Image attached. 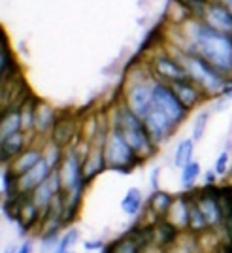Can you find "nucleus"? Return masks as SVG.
Listing matches in <instances>:
<instances>
[{"label":"nucleus","mask_w":232,"mask_h":253,"mask_svg":"<svg viewBox=\"0 0 232 253\" xmlns=\"http://www.w3.org/2000/svg\"><path fill=\"white\" fill-rule=\"evenodd\" d=\"M180 34L183 40L178 49L198 53L223 76L232 78V34L211 29L202 17H191L180 25Z\"/></svg>","instance_id":"1"},{"label":"nucleus","mask_w":232,"mask_h":253,"mask_svg":"<svg viewBox=\"0 0 232 253\" xmlns=\"http://www.w3.org/2000/svg\"><path fill=\"white\" fill-rule=\"evenodd\" d=\"M110 125L117 126V128L123 132V136L127 138V142L132 146V149L136 151V155L142 159L144 163H146L148 159L157 155V151L160 146H157L155 140L151 138L144 117H140L134 110H130L123 100L114 108Z\"/></svg>","instance_id":"2"},{"label":"nucleus","mask_w":232,"mask_h":253,"mask_svg":"<svg viewBox=\"0 0 232 253\" xmlns=\"http://www.w3.org/2000/svg\"><path fill=\"white\" fill-rule=\"evenodd\" d=\"M181 59L183 66L187 68V74L196 85H200L202 91L208 95L210 100L219 98L223 95V89L227 85V76H223L213 64H210L202 55L194 51H174Z\"/></svg>","instance_id":"3"},{"label":"nucleus","mask_w":232,"mask_h":253,"mask_svg":"<svg viewBox=\"0 0 232 253\" xmlns=\"http://www.w3.org/2000/svg\"><path fill=\"white\" fill-rule=\"evenodd\" d=\"M153 80L155 78L149 68L142 74L140 68H132L123 85V102L140 117H146L153 108Z\"/></svg>","instance_id":"4"},{"label":"nucleus","mask_w":232,"mask_h":253,"mask_svg":"<svg viewBox=\"0 0 232 253\" xmlns=\"http://www.w3.org/2000/svg\"><path fill=\"white\" fill-rule=\"evenodd\" d=\"M104 155L108 161V170L119 172V174H130L140 165H144V161L138 157L136 151L127 142V138L123 136V132L112 126L110 134L106 138L104 144Z\"/></svg>","instance_id":"5"},{"label":"nucleus","mask_w":232,"mask_h":253,"mask_svg":"<svg viewBox=\"0 0 232 253\" xmlns=\"http://www.w3.org/2000/svg\"><path fill=\"white\" fill-rule=\"evenodd\" d=\"M148 68L155 80L166 82V84H176V82H183L189 80L187 68L183 66L181 59L174 51L168 49H158L155 51L148 61Z\"/></svg>","instance_id":"6"},{"label":"nucleus","mask_w":232,"mask_h":253,"mask_svg":"<svg viewBox=\"0 0 232 253\" xmlns=\"http://www.w3.org/2000/svg\"><path fill=\"white\" fill-rule=\"evenodd\" d=\"M153 106L162 110L178 126L191 114V110H187L185 104L180 100V96L176 95L174 87L166 82H160V80H153Z\"/></svg>","instance_id":"7"},{"label":"nucleus","mask_w":232,"mask_h":253,"mask_svg":"<svg viewBox=\"0 0 232 253\" xmlns=\"http://www.w3.org/2000/svg\"><path fill=\"white\" fill-rule=\"evenodd\" d=\"M144 121H146L149 134H151V138L155 140L157 146L166 144L170 138L174 136L176 128H178V125H176V123H174L162 110H158L157 106H153V108L149 110V114L144 117Z\"/></svg>","instance_id":"8"},{"label":"nucleus","mask_w":232,"mask_h":253,"mask_svg":"<svg viewBox=\"0 0 232 253\" xmlns=\"http://www.w3.org/2000/svg\"><path fill=\"white\" fill-rule=\"evenodd\" d=\"M200 17L211 29L225 34H232V11L223 0H208Z\"/></svg>","instance_id":"9"},{"label":"nucleus","mask_w":232,"mask_h":253,"mask_svg":"<svg viewBox=\"0 0 232 253\" xmlns=\"http://www.w3.org/2000/svg\"><path fill=\"white\" fill-rule=\"evenodd\" d=\"M77 130H79L77 119L72 114H68V112H59L57 123L53 126L51 134H49V140L55 142L57 146L68 149L74 144L76 136H77Z\"/></svg>","instance_id":"10"},{"label":"nucleus","mask_w":232,"mask_h":253,"mask_svg":"<svg viewBox=\"0 0 232 253\" xmlns=\"http://www.w3.org/2000/svg\"><path fill=\"white\" fill-rule=\"evenodd\" d=\"M29 134H32V132L19 130V132H13L10 136L0 138V161H2V165H10L13 159L21 155L23 151L29 148V144H31Z\"/></svg>","instance_id":"11"},{"label":"nucleus","mask_w":232,"mask_h":253,"mask_svg":"<svg viewBox=\"0 0 232 253\" xmlns=\"http://www.w3.org/2000/svg\"><path fill=\"white\" fill-rule=\"evenodd\" d=\"M53 172L51 165L47 163V159L42 157L31 170H27L25 174L17 176L19 178V193H27L31 195L32 191L36 189L38 185H42L45 179L49 178V174Z\"/></svg>","instance_id":"12"},{"label":"nucleus","mask_w":232,"mask_h":253,"mask_svg":"<svg viewBox=\"0 0 232 253\" xmlns=\"http://www.w3.org/2000/svg\"><path fill=\"white\" fill-rule=\"evenodd\" d=\"M172 87H174L176 95L180 96V100L185 104L187 110H194L198 104L210 100L208 95L202 91L200 85H196L191 78L189 80H183V82H176V84H172Z\"/></svg>","instance_id":"13"},{"label":"nucleus","mask_w":232,"mask_h":253,"mask_svg":"<svg viewBox=\"0 0 232 253\" xmlns=\"http://www.w3.org/2000/svg\"><path fill=\"white\" fill-rule=\"evenodd\" d=\"M59 112L45 100H38L36 114H34V136H47L51 134L53 126L57 123Z\"/></svg>","instance_id":"14"},{"label":"nucleus","mask_w":232,"mask_h":253,"mask_svg":"<svg viewBox=\"0 0 232 253\" xmlns=\"http://www.w3.org/2000/svg\"><path fill=\"white\" fill-rule=\"evenodd\" d=\"M153 223H155V242H153V246H157L160 250H170L180 240L181 229L170 221L168 217H160Z\"/></svg>","instance_id":"15"},{"label":"nucleus","mask_w":232,"mask_h":253,"mask_svg":"<svg viewBox=\"0 0 232 253\" xmlns=\"http://www.w3.org/2000/svg\"><path fill=\"white\" fill-rule=\"evenodd\" d=\"M104 170H108V161H106V155H104V148L91 144V149H89V153L83 159V179L87 183H91Z\"/></svg>","instance_id":"16"},{"label":"nucleus","mask_w":232,"mask_h":253,"mask_svg":"<svg viewBox=\"0 0 232 253\" xmlns=\"http://www.w3.org/2000/svg\"><path fill=\"white\" fill-rule=\"evenodd\" d=\"M146 246L134 236V232L128 229L125 234H121L117 240L106 244L100 253H146Z\"/></svg>","instance_id":"17"},{"label":"nucleus","mask_w":232,"mask_h":253,"mask_svg":"<svg viewBox=\"0 0 232 253\" xmlns=\"http://www.w3.org/2000/svg\"><path fill=\"white\" fill-rule=\"evenodd\" d=\"M21 74V68H19V63L15 59V55L11 51L10 43H8V38L6 34H2V49H0V80L2 82H8L11 78Z\"/></svg>","instance_id":"18"},{"label":"nucleus","mask_w":232,"mask_h":253,"mask_svg":"<svg viewBox=\"0 0 232 253\" xmlns=\"http://www.w3.org/2000/svg\"><path fill=\"white\" fill-rule=\"evenodd\" d=\"M176 201V197L164 189H157L153 191V195L149 197L148 201V211L151 215H155V219H160V217H166L168 215L172 204Z\"/></svg>","instance_id":"19"},{"label":"nucleus","mask_w":232,"mask_h":253,"mask_svg":"<svg viewBox=\"0 0 232 253\" xmlns=\"http://www.w3.org/2000/svg\"><path fill=\"white\" fill-rule=\"evenodd\" d=\"M42 157H43V148H40V146H29L21 155H17V157L13 159L8 167H10L17 176H21L27 170H31Z\"/></svg>","instance_id":"20"},{"label":"nucleus","mask_w":232,"mask_h":253,"mask_svg":"<svg viewBox=\"0 0 232 253\" xmlns=\"http://www.w3.org/2000/svg\"><path fill=\"white\" fill-rule=\"evenodd\" d=\"M23 130V119H21V108H6L2 110L0 116V138L10 136L13 132Z\"/></svg>","instance_id":"21"},{"label":"nucleus","mask_w":232,"mask_h":253,"mask_svg":"<svg viewBox=\"0 0 232 253\" xmlns=\"http://www.w3.org/2000/svg\"><path fill=\"white\" fill-rule=\"evenodd\" d=\"M187 231L196 234V236H202V234H208L210 231H213L210 227V223H208V219H206V215H204V211L200 210V206L196 204L194 199L191 201L189 227H187Z\"/></svg>","instance_id":"22"},{"label":"nucleus","mask_w":232,"mask_h":253,"mask_svg":"<svg viewBox=\"0 0 232 253\" xmlns=\"http://www.w3.org/2000/svg\"><path fill=\"white\" fill-rule=\"evenodd\" d=\"M144 208V195L142 191L136 189V187H130V189L125 193L123 201H121V210L127 213L128 217H136L138 213Z\"/></svg>","instance_id":"23"},{"label":"nucleus","mask_w":232,"mask_h":253,"mask_svg":"<svg viewBox=\"0 0 232 253\" xmlns=\"http://www.w3.org/2000/svg\"><path fill=\"white\" fill-rule=\"evenodd\" d=\"M193 155H194V140L193 138H185V140H181L180 144H178V148H176L174 165L178 169H183L189 163H193Z\"/></svg>","instance_id":"24"},{"label":"nucleus","mask_w":232,"mask_h":253,"mask_svg":"<svg viewBox=\"0 0 232 253\" xmlns=\"http://www.w3.org/2000/svg\"><path fill=\"white\" fill-rule=\"evenodd\" d=\"M200 174H202V169L196 161H193L187 167H183V169H181V176H180L181 187H183V189H193L194 183H196V179L200 178Z\"/></svg>","instance_id":"25"},{"label":"nucleus","mask_w":232,"mask_h":253,"mask_svg":"<svg viewBox=\"0 0 232 253\" xmlns=\"http://www.w3.org/2000/svg\"><path fill=\"white\" fill-rule=\"evenodd\" d=\"M42 148H43V157L47 159V163L51 165V169H59L61 163H63L66 149L61 148V146H57V144L51 142V140H47V144L42 146Z\"/></svg>","instance_id":"26"},{"label":"nucleus","mask_w":232,"mask_h":253,"mask_svg":"<svg viewBox=\"0 0 232 253\" xmlns=\"http://www.w3.org/2000/svg\"><path fill=\"white\" fill-rule=\"evenodd\" d=\"M208 121H210V112H200L198 116L194 117L193 121V132H191V138L194 142H200L204 134H206V128H208Z\"/></svg>","instance_id":"27"},{"label":"nucleus","mask_w":232,"mask_h":253,"mask_svg":"<svg viewBox=\"0 0 232 253\" xmlns=\"http://www.w3.org/2000/svg\"><path fill=\"white\" fill-rule=\"evenodd\" d=\"M77 240H79V231H77V229H68V231H66L63 236H61V242H59L57 250H55L53 253H66V252H70V248H72V246H74Z\"/></svg>","instance_id":"28"},{"label":"nucleus","mask_w":232,"mask_h":253,"mask_svg":"<svg viewBox=\"0 0 232 253\" xmlns=\"http://www.w3.org/2000/svg\"><path fill=\"white\" fill-rule=\"evenodd\" d=\"M229 151L225 149V151H221L219 153V157H217V161H215V165H213V170L217 172V176H225L227 174V170H229Z\"/></svg>","instance_id":"29"},{"label":"nucleus","mask_w":232,"mask_h":253,"mask_svg":"<svg viewBox=\"0 0 232 253\" xmlns=\"http://www.w3.org/2000/svg\"><path fill=\"white\" fill-rule=\"evenodd\" d=\"M180 2L181 4H185V6L193 11V15H194V17H200L204 6L208 4V0H180Z\"/></svg>","instance_id":"30"},{"label":"nucleus","mask_w":232,"mask_h":253,"mask_svg":"<svg viewBox=\"0 0 232 253\" xmlns=\"http://www.w3.org/2000/svg\"><path fill=\"white\" fill-rule=\"evenodd\" d=\"M106 244L102 240H85L83 248L87 252H102V248H104Z\"/></svg>","instance_id":"31"},{"label":"nucleus","mask_w":232,"mask_h":253,"mask_svg":"<svg viewBox=\"0 0 232 253\" xmlns=\"http://www.w3.org/2000/svg\"><path fill=\"white\" fill-rule=\"evenodd\" d=\"M158 176H160V169H153L151 170V176H149V183H151V189L157 191L160 187V183H158Z\"/></svg>","instance_id":"32"},{"label":"nucleus","mask_w":232,"mask_h":253,"mask_svg":"<svg viewBox=\"0 0 232 253\" xmlns=\"http://www.w3.org/2000/svg\"><path fill=\"white\" fill-rule=\"evenodd\" d=\"M217 172L215 170H206L204 174H202V179H204V185H211V183H215L217 181Z\"/></svg>","instance_id":"33"},{"label":"nucleus","mask_w":232,"mask_h":253,"mask_svg":"<svg viewBox=\"0 0 232 253\" xmlns=\"http://www.w3.org/2000/svg\"><path fill=\"white\" fill-rule=\"evenodd\" d=\"M227 100H232V78H227V85H225V89H223V95Z\"/></svg>","instance_id":"34"},{"label":"nucleus","mask_w":232,"mask_h":253,"mask_svg":"<svg viewBox=\"0 0 232 253\" xmlns=\"http://www.w3.org/2000/svg\"><path fill=\"white\" fill-rule=\"evenodd\" d=\"M15 253H32V240H25V242L17 248Z\"/></svg>","instance_id":"35"},{"label":"nucleus","mask_w":232,"mask_h":253,"mask_svg":"<svg viewBox=\"0 0 232 253\" xmlns=\"http://www.w3.org/2000/svg\"><path fill=\"white\" fill-rule=\"evenodd\" d=\"M219 253H232V240L219 246Z\"/></svg>","instance_id":"36"},{"label":"nucleus","mask_w":232,"mask_h":253,"mask_svg":"<svg viewBox=\"0 0 232 253\" xmlns=\"http://www.w3.org/2000/svg\"><path fill=\"white\" fill-rule=\"evenodd\" d=\"M223 2H225V4H227V6H229V10L232 11V0H223Z\"/></svg>","instance_id":"37"},{"label":"nucleus","mask_w":232,"mask_h":253,"mask_svg":"<svg viewBox=\"0 0 232 253\" xmlns=\"http://www.w3.org/2000/svg\"><path fill=\"white\" fill-rule=\"evenodd\" d=\"M17 252V250H11V252H4V253H15Z\"/></svg>","instance_id":"38"},{"label":"nucleus","mask_w":232,"mask_h":253,"mask_svg":"<svg viewBox=\"0 0 232 253\" xmlns=\"http://www.w3.org/2000/svg\"><path fill=\"white\" fill-rule=\"evenodd\" d=\"M66 253H76V252H66Z\"/></svg>","instance_id":"39"}]
</instances>
